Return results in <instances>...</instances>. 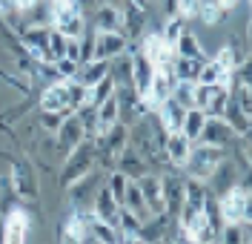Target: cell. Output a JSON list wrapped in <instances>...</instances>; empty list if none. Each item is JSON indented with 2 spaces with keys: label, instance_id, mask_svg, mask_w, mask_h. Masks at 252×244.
<instances>
[{
  "label": "cell",
  "instance_id": "obj_1",
  "mask_svg": "<svg viewBox=\"0 0 252 244\" xmlns=\"http://www.w3.org/2000/svg\"><path fill=\"white\" fill-rule=\"evenodd\" d=\"M223 158H226V149H223V146H209V144L192 141V149H189V158H187L184 167H187L189 178L206 181L212 175V170H215Z\"/></svg>",
  "mask_w": 252,
  "mask_h": 244
},
{
  "label": "cell",
  "instance_id": "obj_2",
  "mask_svg": "<svg viewBox=\"0 0 252 244\" xmlns=\"http://www.w3.org/2000/svg\"><path fill=\"white\" fill-rule=\"evenodd\" d=\"M218 207H220V218L226 221H252V210H250V184H235L229 187L223 195H218Z\"/></svg>",
  "mask_w": 252,
  "mask_h": 244
},
{
  "label": "cell",
  "instance_id": "obj_3",
  "mask_svg": "<svg viewBox=\"0 0 252 244\" xmlns=\"http://www.w3.org/2000/svg\"><path fill=\"white\" fill-rule=\"evenodd\" d=\"M94 158H97V149H94L92 141H83L78 144L66 158H63V173H61V187H69L72 181H78L83 173L92 170Z\"/></svg>",
  "mask_w": 252,
  "mask_h": 244
},
{
  "label": "cell",
  "instance_id": "obj_4",
  "mask_svg": "<svg viewBox=\"0 0 252 244\" xmlns=\"http://www.w3.org/2000/svg\"><path fill=\"white\" fill-rule=\"evenodd\" d=\"M49 26H55L66 37H80V32L86 29V17L69 0H52V23Z\"/></svg>",
  "mask_w": 252,
  "mask_h": 244
},
{
  "label": "cell",
  "instance_id": "obj_5",
  "mask_svg": "<svg viewBox=\"0 0 252 244\" xmlns=\"http://www.w3.org/2000/svg\"><path fill=\"white\" fill-rule=\"evenodd\" d=\"M226 101H229L226 83H195V106H201L206 118H220Z\"/></svg>",
  "mask_w": 252,
  "mask_h": 244
},
{
  "label": "cell",
  "instance_id": "obj_6",
  "mask_svg": "<svg viewBox=\"0 0 252 244\" xmlns=\"http://www.w3.org/2000/svg\"><path fill=\"white\" fill-rule=\"evenodd\" d=\"M20 43H23V49L29 52L32 61L55 64V58H52V52H49V26H23Z\"/></svg>",
  "mask_w": 252,
  "mask_h": 244
},
{
  "label": "cell",
  "instance_id": "obj_7",
  "mask_svg": "<svg viewBox=\"0 0 252 244\" xmlns=\"http://www.w3.org/2000/svg\"><path fill=\"white\" fill-rule=\"evenodd\" d=\"M58 152H61L63 158L75 149L78 144H83L86 141V132H83V124H80V118L75 112H69L66 118L61 121V127H58Z\"/></svg>",
  "mask_w": 252,
  "mask_h": 244
},
{
  "label": "cell",
  "instance_id": "obj_8",
  "mask_svg": "<svg viewBox=\"0 0 252 244\" xmlns=\"http://www.w3.org/2000/svg\"><path fill=\"white\" fill-rule=\"evenodd\" d=\"M235 141V132H232V127L223 121V118H206L204 130H201V135H198V144H209V146H226Z\"/></svg>",
  "mask_w": 252,
  "mask_h": 244
},
{
  "label": "cell",
  "instance_id": "obj_9",
  "mask_svg": "<svg viewBox=\"0 0 252 244\" xmlns=\"http://www.w3.org/2000/svg\"><path fill=\"white\" fill-rule=\"evenodd\" d=\"M129 52V37L124 32H97L94 35V58L112 61L118 55Z\"/></svg>",
  "mask_w": 252,
  "mask_h": 244
},
{
  "label": "cell",
  "instance_id": "obj_10",
  "mask_svg": "<svg viewBox=\"0 0 252 244\" xmlns=\"http://www.w3.org/2000/svg\"><path fill=\"white\" fill-rule=\"evenodd\" d=\"M129 58H132V86H135V92L143 98L146 89H149L152 75H155V64L143 55L141 49H129Z\"/></svg>",
  "mask_w": 252,
  "mask_h": 244
},
{
  "label": "cell",
  "instance_id": "obj_11",
  "mask_svg": "<svg viewBox=\"0 0 252 244\" xmlns=\"http://www.w3.org/2000/svg\"><path fill=\"white\" fill-rule=\"evenodd\" d=\"M40 109H52V112H75L72 106H69V83L66 81H55L49 83L46 89H43V95H40Z\"/></svg>",
  "mask_w": 252,
  "mask_h": 244
},
{
  "label": "cell",
  "instance_id": "obj_12",
  "mask_svg": "<svg viewBox=\"0 0 252 244\" xmlns=\"http://www.w3.org/2000/svg\"><path fill=\"white\" fill-rule=\"evenodd\" d=\"M92 29L94 32H124V15H121V6L97 3V6H94V17H92Z\"/></svg>",
  "mask_w": 252,
  "mask_h": 244
},
{
  "label": "cell",
  "instance_id": "obj_13",
  "mask_svg": "<svg viewBox=\"0 0 252 244\" xmlns=\"http://www.w3.org/2000/svg\"><path fill=\"white\" fill-rule=\"evenodd\" d=\"M118 210H121L118 198L109 193L106 181H100V187H97V190H94V195H92V212L97 215V218H103V221L115 224V221H118Z\"/></svg>",
  "mask_w": 252,
  "mask_h": 244
},
{
  "label": "cell",
  "instance_id": "obj_14",
  "mask_svg": "<svg viewBox=\"0 0 252 244\" xmlns=\"http://www.w3.org/2000/svg\"><path fill=\"white\" fill-rule=\"evenodd\" d=\"M160 190H163V207H166V212L178 218V210L184 204V178L175 175V173H166V175H160Z\"/></svg>",
  "mask_w": 252,
  "mask_h": 244
},
{
  "label": "cell",
  "instance_id": "obj_15",
  "mask_svg": "<svg viewBox=\"0 0 252 244\" xmlns=\"http://www.w3.org/2000/svg\"><path fill=\"white\" fill-rule=\"evenodd\" d=\"M204 184H206V190H209L212 195H223L226 190H229V187H235V184H238L235 164L223 158V161H220L218 167L212 170V175H209V178H206Z\"/></svg>",
  "mask_w": 252,
  "mask_h": 244
},
{
  "label": "cell",
  "instance_id": "obj_16",
  "mask_svg": "<svg viewBox=\"0 0 252 244\" xmlns=\"http://www.w3.org/2000/svg\"><path fill=\"white\" fill-rule=\"evenodd\" d=\"M138 181V187H141L143 193V201H146V207H149V212L152 215H158V212H166V207H163V190H160V175H152V173H143Z\"/></svg>",
  "mask_w": 252,
  "mask_h": 244
},
{
  "label": "cell",
  "instance_id": "obj_17",
  "mask_svg": "<svg viewBox=\"0 0 252 244\" xmlns=\"http://www.w3.org/2000/svg\"><path fill=\"white\" fill-rule=\"evenodd\" d=\"M189 149H192V141H189L184 132H166V141H163V155L172 167H184L189 158Z\"/></svg>",
  "mask_w": 252,
  "mask_h": 244
},
{
  "label": "cell",
  "instance_id": "obj_18",
  "mask_svg": "<svg viewBox=\"0 0 252 244\" xmlns=\"http://www.w3.org/2000/svg\"><path fill=\"white\" fill-rule=\"evenodd\" d=\"M3 242H26L29 236V215L23 210H9L6 218H3Z\"/></svg>",
  "mask_w": 252,
  "mask_h": 244
},
{
  "label": "cell",
  "instance_id": "obj_19",
  "mask_svg": "<svg viewBox=\"0 0 252 244\" xmlns=\"http://www.w3.org/2000/svg\"><path fill=\"white\" fill-rule=\"evenodd\" d=\"M115 167H118L121 173H126L129 178H141L143 173H146V167H149V164L143 161L141 152H138L135 146L126 141V146L118 152V158H115Z\"/></svg>",
  "mask_w": 252,
  "mask_h": 244
},
{
  "label": "cell",
  "instance_id": "obj_20",
  "mask_svg": "<svg viewBox=\"0 0 252 244\" xmlns=\"http://www.w3.org/2000/svg\"><path fill=\"white\" fill-rule=\"evenodd\" d=\"M155 112H158V118H160V124H163V130H166V132H178V130H181V124H184V112H187V109H184L172 95H169L166 101H160V104H158Z\"/></svg>",
  "mask_w": 252,
  "mask_h": 244
},
{
  "label": "cell",
  "instance_id": "obj_21",
  "mask_svg": "<svg viewBox=\"0 0 252 244\" xmlns=\"http://www.w3.org/2000/svg\"><path fill=\"white\" fill-rule=\"evenodd\" d=\"M12 190H15V195H23V198H34L37 195L34 173H32L26 164H15L12 167Z\"/></svg>",
  "mask_w": 252,
  "mask_h": 244
},
{
  "label": "cell",
  "instance_id": "obj_22",
  "mask_svg": "<svg viewBox=\"0 0 252 244\" xmlns=\"http://www.w3.org/2000/svg\"><path fill=\"white\" fill-rule=\"evenodd\" d=\"M124 204L126 210H132L141 221H146V218H152V212H149V207H146V201H143V193H141V187H138V181L135 178H129L126 181V190H124Z\"/></svg>",
  "mask_w": 252,
  "mask_h": 244
},
{
  "label": "cell",
  "instance_id": "obj_23",
  "mask_svg": "<svg viewBox=\"0 0 252 244\" xmlns=\"http://www.w3.org/2000/svg\"><path fill=\"white\" fill-rule=\"evenodd\" d=\"M103 75H109V61H103V58H92V61L78 64L75 81H80L83 86H92V83H97Z\"/></svg>",
  "mask_w": 252,
  "mask_h": 244
},
{
  "label": "cell",
  "instance_id": "obj_24",
  "mask_svg": "<svg viewBox=\"0 0 252 244\" xmlns=\"http://www.w3.org/2000/svg\"><path fill=\"white\" fill-rule=\"evenodd\" d=\"M198 83H232V72L226 66H220L215 58H206L201 72H198Z\"/></svg>",
  "mask_w": 252,
  "mask_h": 244
},
{
  "label": "cell",
  "instance_id": "obj_25",
  "mask_svg": "<svg viewBox=\"0 0 252 244\" xmlns=\"http://www.w3.org/2000/svg\"><path fill=\"white\" fill-rule=\"evenodd\" d=\"M206 58H184V55H175L172 61V72L178 81H195L198 83V72L204 66Z\"/></svg>",
  "mask_w": 252,
  "mask_h": 244
},
{
  "label": "cell",
  "instance_id": "obj_26",
  "mask_svg": "<svg viewBox=\"0 0 252 244\" xmlns=\"http://www.w3.org/2000/svg\"><path fill=\"white\" fill-rule=\"evenodd\" d=\"M204 124H206V112L201 109V106H192V109H187V112H184L181 132L187 135L189 141H198V135H201V130H204Z\"/></svg>",
  "mask_w": 252,
  "mask_h": 244
},
{
  "label": "cell",
  "instance_id": "obj_27",
  "mask_svg": "<svg viewBox=\"0 0 252 244\" xmlns=\"http://www.w3.org/2000/svg\"><path fill=\"white\" fill-rule=\"evenodd\" d=\"M109 75H112V81H115V86L132 83V58H129V52L112 58L109 61Z\"/></svg>",
  "mask_w": 252,
  "mask_h": 244
},
{
  "label": "cell",
  "instance_id": "obj_28",
  "mask_svg": "<svg viewBox=\"0 0 252 244\" xmlns=\"http://www.w3.org/2000/svg\"><path fill=\"white\" fill-rule=\"evenodd\" d=\"M175 55H184V58H206L201 43H198V37L192 32H184L178 35V40H175Z\"/></svg>",
  "mask_w": 252,
  "mask_h": 244
},
{
  "label": "cell",
  "instance_id": "obj_29",
  "mask_svg": "<svg viewBox=\"0 0 252 244\" xmlns=\"http://www.w3.org/2000/svg\"><path fill=\"white\" fill-rule=\"evenodd\" d=\"M172 98L184 106V109H192V106H195V81H175Z\"/></svg>",
  "mask_w": 252,
  "mask_h": 244
},
{
  "label": "cell",
  "instance_id": "obj_30",
  "mask_svg": "<svg viewBox=\"0 0 252 244\" xmlns=\"http://www.w3.org/2000/svg\"><path fill=\"white\" fill-rule=\"evenodd\" d=\"M181 32H184V15H172V17H166V23L160 26V40L166 46H175V40H178Z\"/></svg>",
  "mask_w": 252,
  "mask_h": 244
},
{
  "label": "cell",
  "instance_id": "obj_31",
  "mask_svg": "<svg viewBox=\"0 0 252 244\" xmlns=\"http://www.w3.org/2000/svg\"><path fill=\"white\" fill-rule=\"evenodd\" d=\"M126 181H129V175L126 173H121V170H115L109 178H106V187H109V193L118 198V204L124 201V190H126Z\"/></svg>",
  "mask_w": 252,
  "mask_h": 244
},
{
  "label": "cell",
  "instance_id": "obj_32",
  "mask_svg": "<svg viewBox=\"0 0 252 244\" xmlns=\"http://www.w3.org/2000/svg\"><path fill=\"white\" fill-rule=\"evenodd\" d=\"M0 17H3L9 26L20 23V3H17V0H0Z\"/></svg>",
  "mask_w": 252,
  "mask_h": 244
},
{
  "label": "cell",
  "instance_id": "obj_33",
  "mask_svg": "<svg viewBox=\"0 0 252 244\" xmlns=\"http://www.w3.org/2000/svg\"><path fill=\"white\" fill-rule=\"evenodd\" d=\"M66 118L63 112H52V109H40V127L49 132V135H55L58 127H61V121Z\"/></svg>",
  "mask_w": 252,
  "mask_h": 244
},
{
  "label": "cell",
  "instance_id": "obj_34",
  "mask_svg": "<svg viewBox=\"0 0 252 244\" xmlns=\"http://www.w3.org/2000/svg\"><path fill=\"white\" fill-rule=\"evenodd\" d=\"M198 17L204 20V23H209V26H215V23H220V6L218 3H201V9H198Z\"/></svg>",
  "mask_w": 252,
  "mask_h": 244
},
{
  "label": "cell",
  "instance_id": "obj_35",
  "mask_svg": "<svg viewBox=\"0 0 252 244\" xmlns=\"http://www.w3.org/2000/svg\"><path fill=\"white\" fill-rule=\"evenodd\" d=\"M55 69H58V75L66 81V78H75L78 64H75V61H69V58H58V61H55Z\"/></svg>",
  "mask_w": 252,
  "mask_h": 244
},
{
  "label": "cell",
  "instance_id": "obj_36",
  "mask_svg": "<svg viewBox=\"0 0 252 244\" xmlns=\"http://www.w3.org/2000/svg\"><path fill=\"white\" fill-rule=\"evenodd\" d=\"M63 58H69V61L80 64V40L78 37H66V52H63Z\"/></svg>",
  "mask_w": 252,
  "mask_h": 244
},
{
  "label": "cell",
  "instance_id": "obj_37",
  "mask_svg": "<svg viewBox=\"0 0 252 244\" xmlns=\"http://www.w3.org/2000/svg\"><path fill=\"white\" fill-rule=\"evenodd\" d=\"M178 6H181V15L184 17H198L201 0H178Z\"/></svg>",
  "mask_w": 252,
  "mask_h": 244
},
{
  "label": "cell",
  "instance_id": "obj_38",
  "mask_svg": "<svg viewBox=\"0 0 252 244\" xmlns=\"http://www.w3.org/2000/svg\"><path fill=\"white\" fill-rule=\"evenodd\" d=\"M72 6H78L80 12H83V17H89L94 12V6H97V0H69Z\"/></svg>",
  "mask_w": 252,
  "mask_h": 244
},
{
  "label": "cell",
  "instance_id": "obj_39",
  "mask_svg": "<svg viewBox=\"0 0 252 244\" xmlns=\"http://www.w3.org/2000/svg\"><path fill=\"white\" fill-rule=\"evenodd\" d=\"M215 3H218L220 9H232V6H235L238 0H215Z\"/></svg>",
  "mask_w": 252,
  "mask_h": 244
},
{
  "label": "cell",
  "instance_id": "obj_40",
  "mask_svg": "<svg viewBox=\"0 0 252 244\" xmlns=\"http://www.w3.org/2000/svg\"><path fill=\"white\" fill-rule=\"evenodd\" d=\"M97 3H112V6H121L124 0H97Z\"/></svg>",
  "mask_w": 252,
  "mask_h": 244
},
{
  "label": "cell",
  "instance_id": "obj_41",
  "mask_svg": "<svg viewBox=\"0 0 252 244\" xmlns=\"http://www.w3.org/2000/svg\"><path fill=\"white\" fill-rule=\"evenodd\" d=\"M132 3H138L141 9H146V3H149V0H132Z\"/></svg>",
  "mask_w": 252,
  "mask_h": 244
},
{
  "label": "cell",
  "instance_id": "obj_42",
  "mask_svg": "<svg viewBox=\"0 0 252 244\" xmlns=\"http://www.w3.org/2000/svg\"><path fill=\"white\" fill-rule=\"evenodd\" d=\"M49 3H52V0H49Z\"/></svg>",
  "mask_w": 252,
  "mask_h": 244
}]
</instances>
